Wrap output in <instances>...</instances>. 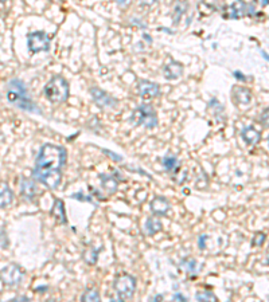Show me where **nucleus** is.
Here are the masks:
<instances>
[{
  "label": "nucleus",
  "instance_id": "obj_1",
  "mask_svg": "<svg viewBox=\"0 0 269 302\" xmlns=\"http://www.w3.org/2000/svg\"><path fill=\"white\" fill-rule=\"evenodd\" d=\"M66 161L65 148L54 144H46L41 148L37 157L34 175L50 189L57 188L62 179V168Z\"/></svg>",
  "mask_w": 269,
  "mask_h": 302
},
{
  "label": "nucleus",
  "instance_id": "obj_2",
  "mask_svg": "<svg viewBox=\"0 0 269 302\" xmlns=\"http://www.w3.org/2000/svg\"><path fill=\"white\" fill-rule=\"evenodd\" d=\"M7 100L11 103L16 105L18 108L31 112V113H41L37 109L35 103L32 102L31 98L28 97L24 83L21 80H11L7 85Z\"/></svg>",
  "mask_w": 269,
  "mask_h": 302
},
{
  "label": "nucleus",
  "instance_id": "obj_3",
  "mask_svg": "<svg viewBox=\"0 0 269 302\" xmlns=\"http://www.w3.org/2000/svg\"><path fill=\"white\" fill-rule=\"evenodd\" d=\"M45 96L50 102H65L69 98V83L64 77L54 76L45 86Z\"/></svg>",
  "mask_w": 269,
  "mask_h": 302
},
{
  "label": "nucleus",
  "instance_id": "obj_4",
  "mask_svg": "<svg viewBox=\"0 0 269 302\" xmlns=\"http://www.w3.org/2000/svg\"><path fill=\"white\" fill-rule=\"evenodd\" d=\"M131 122L134 125H141L145 128H155L157 124V116L155 109L151 105H141L134 110L131 117Z\"/></svg>",
  "mask_w": 269,
  "mask_h": 302
},
{
  "label": "nucleus",
  "instance_id": "obj_5",
  "mask_svg": "<svg viewBox=\"0 0 269 302\" xmlns=\"http://www.w3.org/2000/svg\"><path fill=\"white\" fill-rule=\"evenodd\" d=\"M113 287L117 293L118 300H129L136 290V280L129 274L118 275L113 283Z\"/></svg>",
  "mask_w": 269,
  "mask_h": 302
},
{
  "label": "nucleus",
  "instance_id": "obj_6",
  "mask_svg": "<svg viewBox=\"0 0 269 302\" xmlns=\"http://www.w3.org/2000/svg\"><path fill=\"white\" fill-rule=\"evenodd\" d=\"M27 46L32 54L41 51H48L50 49V37L45 31H34L27 34Z\"/></svg>",
  "mask_w": 269,
  "mask_h": 302
},
{
  "label": "nucleus",
  "instance_id": "obj_7",
  "mask_svg": "<svg viewBox=\"0 0 269 302\" xmlns=\"http://www.w3.org/2000/svg\"><path fill=\"white\" fill-rule=\"evenodd\" d=\"M23 275H24V271L19 266L11 263L7 264V266H4L1 269V271H0V280L3 281L5 285L16 286L22 282Z\"/></svg>",
  "mask_w": 269,
  "mask_h": 302
},
{
  "label": "nucleus",
  "instance_id": "obj_8",
  "mask_svg": "<svg viewBox=\"0 0 269 302\" xmlns=\"http://www.w3.org/2000/svg\"><path fill=\"white\" fill-rule=\"evenodd\" d=\"M90 94L93 101L100 106V108L104 109H113L117 106L118 101L116 98H113L112 96H109L107 92L101 90L100 87H91Z\"/></svg>",
  "mask_w": 269,
  "mask_h": 302
},
{
  "label": "nucleus",
  "instance_id": "obj_9",
  "mask_svg": "<svg viewBox=\"0 0 269 302\" xmlns=\"http://www.w3.org/2000/svg\"><path fill=\"white\" fill-rule=\"evenodd\" d=\"M137 92H139V96L145 101H150V100H154L155 97L159 96V85L152 81H147V80H141L137 83Z\"/></svg>",
  "mask_w": 269,
  "mask_h": 302
},
{
  "label": "nucleus",
  "instance_id": "obj_10",
  "mask_svg": "<svg viewBox=\"0 0 269 302\" xmlns=\"http://www.w3.org/2000/svg\"><path fill=\"white\" fill-rule=\"evenodd\" d=\"M247 15V4L244 0H236L226 8V17L231 19H241Z\"/></svg>",
  "mask_w": 269,
  "mask_h": 302
},
{
  "label": "nucleus",
  "instance_id": "obj_11",
  "mask_svg": "<svg viewBox=\"0 0 269 302\" xmlns=\"http://www.w3.org/2000/svg\"><path fill=\"white\" fill-rule=\"evenodd\" d=\"M151 211L154 215L164 216L167 215V212L170 211V201L166 198L157 196L151 201Z\"/></svg>",
  "mask_w": 269,
  "mask_h": 302
},
{
  "label": "nucleus",
  "instance_id": "obj_12",
  "mask_svg": "<svg viewBox=\"0 0 269 302\" xmlns=\"http://www.w3.org/2000/svg\"><path fill=\"white\" fill-rule=\"evenodd\" d=\"M182 74L183 65L179 63V62L171 60L170 63H167V65L164 66V77H166V80L174 81V80H178L179 77H182Z\"/></svg>",
  "mask_w": 269,
  "mask_h": 302
},
{
  "label": "nucleus",
  "instance_id": "obj_13",
  "mask_svg": "<svg viewBox=\"0 0 269 302\" xmlns=\"http://www.w3.org/2000/svg\"><path fill=\"white\" fill-rule=\"evenodd\" d=\"M241 137L247 145H256L258 141L261 140V133L254 126H247L241 132Z\"/></svg>",
  "mask_w": 269,
  "mask_h": 302
},
{
  "label": "nucleus",
  "instance_id": "obj_14",
  "mask_svg": "<svg viewBox=\"0 0 269 302\" xmlns=\"http://www.w3.org/2000/svg\"><path fill=\"white\" fill-rule=\"evenodd\" d=\"M231 96L236 100L237 103H242V105H247L252 100V93L249 92L247 87L242 86L234 87L233 92H231Z\"/></svg>",
  "mask_w": 269,
  "mask_h": 302
},
{
  "label": "nucleus",
  "instance_id": "obj_15",
  "mask_svg": "<svg viewBox=\"0 0 269 302\" xmlns=\"http://www.w3.org/2000/svg\"><path fill=\"white\" fill-rule=\"evenodd\" d=\"M14 200V194L8 187V184L4 181H0V208H5L10 205Z\"/></svg>",
  "mask_w": 269,
  "mask_h": 302
},
{
  "label": "nucleus",
  "instance_id": "obj_16",
  "mask_svg": "<svg viewBox=\"0 0 269 302\" xmlns=\"http://www.w3.org/2000/svg\"><path fill=\"white\" fill-rule=\"evenodd\" d=\"M51 215L59 221V223H66V214H65L64 201L61 199H55L53 208H51Z\"/></svg>",
  "mask_w": 269,
  "mask_h": 302
},
{
  "label": "nucleus",
  "instance_id": "obj_17",
  "mask_svg": "<svg viewBox=\"0 0 269 302\" xmlns=\"http://www.w3.org/2000/svg\"><path fill=\"white\" fill-rule=\"evenodd\" d=\"M188 4L186 0H178L175 3V7H174V14H172V20H174V24H178L180 22V18L184 15V12L187 11Z\"/></svg>",
  "mask_w": 269,
  "mask_h": 302
},
{
  "label": "nucleus",
  "instance_id": "obj_18",
  "mask_svg": "<svg viewBox=\"0 0 269 302\" xmlns=\"http://www.w3.org/2000/svg\"><path fill=\"white\" fill-rule=\"evenodd\" d=\"M37 185L35 183H32L31 180H27V179H23V183H22V194L24 198H27L28 200L34 199V196L37 195Z\"/></svg>",
  "mask_w": 269,
  "mask_h": 302
},
{
  "label": "nucleus",
  "instance_id": "obj_19",
  "mask_svg": "<svg viewBox=\"0 0 269 302\" xmlns=\"http://www.w3.org/2000/svg\"><path fill=\"white\" fill-rule=\"evenodd\" d=\"M100 179L102 181V187L107 189L109 194H114L117 191L118 183L113 176H108V175H100Z\"/></svg>",
  "mask_w": 269,
  "mask_h": 302
},
{
  "label": "nucleus",
  "instance_id": "obj_20",
  "mask_svg": "<svg viewBox=\"0 0 269 302\" xmlns=\"http://www.w3.org/2000/svg\"><path fill=\"white\" fill-rule=\"evenodd\" d=\"M161 230L160 221H157L156 218H148V221L145 223V232L148 235H154L156 232H159Z\"/></svg>",
  "mask_w": 269,
  "mask_h": 302
},
{
  "label": "nucleus",
  "instance_id": "obj_21",
  "mask_svg": "<svg viewBox=\"0 0 269 302\" xmlns=\"http://www.w3.org/2000/svg\"><path fill=\"white\" fill-rule=\"evenodd\" d=\"M163 165L166 168L168 172L171 171H177L179 168V162H178V159L174 156H166L163 159Z\"/></svg>",
  "mask_w": 269,
  "mask_h": 302
},
{
  "label": "nucleus",
  "instance_id": "obj_22",
  "mask_svg": "<svg viewBox=\"0 0 269 302\" xmlns=\"http://www.w3.org/2000/svg\"><path fill=\"white\" fill-rule=\"evenodd\" d=\"M81 300L82 301H100V294H98V291L96 290V289H89V290H86L85 293H84V296L81 297Z\"/></svg>",
  "mask_w": 269,
  "mask_h": 302
},
{
  "label": "nucleus",
  "instance_id": "obj_23",
  "mask_svg": "<svg viewBox=\"0 0 269 302\" xmlns=\"http://www.w3.org/2000/svg\"><path fill=\"white\" fill-rule=\"evenodd\" d=\"M195 298H197L198 301H217V297H215L211 291L207 290L197 293V294H195Z\"/></svg>",
  "mask_w": 269,
  "mask_h": 302
},
{
  "label": "nucleus",
  "instance_id": "obj_24",
  "mask_svg": "<svg viewBox=\"0 0 269 302\" xmlns=\"http://www.w3.org/2000/svg\"><path fill=\"white\" fill-rule=\"evenodd\" d=\"M182 269H184L187 273H195L197 271V262L194 259H184L182 263Z\"/></svg>",
  "mask_w": 269,
  "mask_h": 302
},
{
  "label": "nucleus",
  "instance_id": "obj_25",
  "mask_svg": "<svg viewBox=\"0 0 269 302\" xmlns=\"http://www.w3.org/2000/svg\"><path fill=\"white\" fill-rule=\"evenodd\" d=\"M264 242H265V234H263V232H257V234H256V237H253V241H252L253 246H257V247H260V246H263Z\"/></svg>",
  "mask_w": 269,
  "mask_h": 302
},
{
  "label": "nucleus",
  "instance_id": "obj_26",
  "mask_svg": "<svg viewBox=\"0 0 269 302\" xmlns=\"http://www.w3.org/2000/svg\"><path fill=\"white\" fill-rule=\"evenodd\" d=\"M261 124L265 128H269V108L267 110H264L263 114H261Z\"/></svg>",
  "mask_w": 269,
  "mask_h": 302
},
{
  "label": "nucleus",
  "instance_id": "obj_27",
  "mask_svg": "<svg viewBox=\"0 0 269 302\" xmlns=\"http://www.w3.org/2000/svg\"><path fill=\"white\" fill-rule=\"evenodd\" d=\"M73 198H74V199L82 200V201H91V198L84 196V195H82V194H74V195H73Z\"/></svg>",
  "mask_w": 269,
  "mask_h": 302
},
{
  "label": "nucleus",
  "instance_id": "obj_28",
  "mask_svg": "<svg viewBox=\"0 0 269 302\" xmlns=\"http://www.w3.org/2000/svg\"><path fill=\"white\" fill-rule=\"evenodd\" d=\"M104 152L107 153L108 156L112 157V159H114L116 161H121V156H118V155H116V153H112V152H109L108 149H104Z\"/></svg>",
  "mask_w": 269,
  "mask_h": 302
},
{
  "label": "nucleus",
  "instance_id": "obj_29",
  "mask_svg": "<svg viewBox=\"0 0 269 302\" xmlns=\"http://www.w3.org/2000/svg\"><path fill=\"white\" fill-rule=\"evenodd\" d=\"M206 239H207V237H206V235H202V237L199 238V242H198L199 248H202V250H203V248H204V242H206Z\"/></svg>",
  "mask_w": 269,
  "mask_h": 302
},
{
  "label": "nucleus",
  "instance_id": "obj_30",
  "mask_svg": "<svg viewBox=\"0 0 269 302\" xmlns=\"http://www.w3.org/2000/svg\"><path fill=\"white\" fill-rule=\"evenodd\" d=\"M117 1V4H120L121 7H127L131 3V0H116Z\"/></svg>",
  "mask_w": 269,
  "mask_h": 302
},
{
  "label": "nucleus",
  "instance_id": "obj_31",
  "mask_svg": "<svg viewBox=\"0 0 269 302\" xmlns=\"http://www.w3.org/2000/svg\"><path fill=\"white\" fill-rule=\"evenodd\" d=\"M155 3V0H141V4L143 6H151V4H154Z\"/></svg>",
  "mask_w": 269,
  "mask_h": 302
},
{
  "label": "nucleus",
  "instance_id": "obj_32",
  "mask_svg": "<svg viewBox=\"0 0 269 302\" xmlns=\"http://www.w3.org/2000/svg\"><path fill=\"white\" fill-rule=\"evenodd\" d=\"M234 77H236L237 80H242V81H245V77H244V74H241L240 71H236V73H234Z\"/></svg>",
  "mask_w": 269,
  "mask_h": 302
},
{
  "label": "nucleus",
  "instance_id": "obj_33",
  "mask_svg": "<svg viewBox=\"0 0 269 302\" xmlns=\"http://www.w3.org/2000/svg\"><path fill=\"white\" fill-rule=\"evenodd\" d=\"M174 300H180V301H186V297H183L182 294H179V293H178V294H175V296H174Z\"/></svg>",
  "mask_w": 269,
  "mask_h": 302
},
{
  "label": "nucleus",
  "instance_id": "obj_34",
  "mask_svg": "<svg viewBox=\"0 0 269 302\" xmlns=\"http://www.w3.org/2000/svg\"><path fill=\"white\" fill-rule=\"evenodd\" d=\"M4 1H7V0H0V3H4Z\"/></svg>",
  "mask_w": 269,
  "mask_h": 302
},
{
  "label": "nucleus",
  "instance_id": "obj_35",
  "mask_svg": "<svg viewBox=\"0 0 269 302\" xmlns=\"http://www.w3.org/2000/svg\"><path fill=\"white\" fill-rule=\"evenodd\" d=\"M268 262H269V250H268Z\"/></svg>",
  "mask_w": 269,
  "mask_h": 302
},
{
  "label": "nucleus",
  "instance_id": "obj_36",
  "mask_svg": "<svg viewBox=\"0 0 269 302\" xmlns=\"http://www.w3.org/2000/svg\"><path fill=\"white\" fill-rule=\"evenodd\" d=\"M268 144H269V137H268Z\"/></svg>",
  "mask_w": 269,
  "mask_h": 302
}]
</instances>
